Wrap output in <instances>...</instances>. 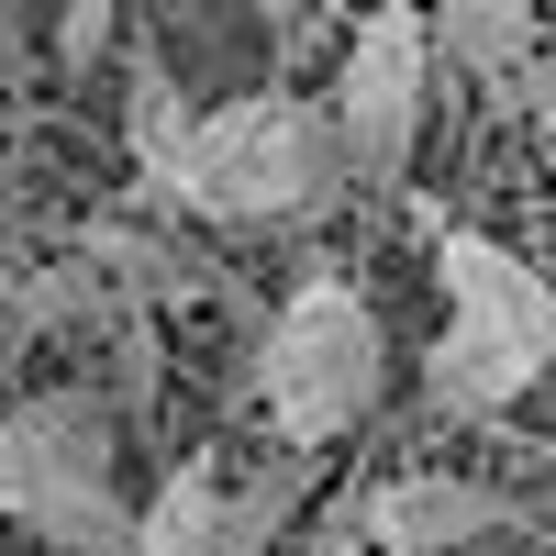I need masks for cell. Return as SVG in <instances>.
Listing matches in <instances>:
<instances>
[{"instance_id": "obj_1", "label": "cell", "mask_w": 556, "mask_h": 556, "mask_svg": "<svg viewBox=\"0 0 556 556\" xmlns=\"http://www.w3.org/2000/svg\"><path fill=\"white\" fill-rule=\"evenodd\" d=\"M356 190L345 146H334V112L290 101V89H245L190 123V156H178V190L167 212L223 223V235H278V223H312Z\"/></svg>"}, {"instance_id": "obj_2", "label": "cell", "mask_w": 556, "mask_h": 556, "mask_svg": "<svg viewBox=\"0 0 556 556\" xmlns=\"http://www.w3.org/2000/svg\"><path fill=\"white\" fill-rule=\"evenodd\" d=\"M0 523H23L56 556H134L112 390H23V401H0Z\"/></svg>"}, {"instance_id": "obj_3", "label": "cell", "mask_w": 556, "mask_h": 556, "mask_svg": "<svg viewBox=\"0 0 556 556\" xmlns=\"http://www.w3.org/2000/svg\"><path fill=\"white\" fill-rule=\"evenodd\" d=\"M379 401H390V334H379V312H367L356 278L312 267L301 290L267 312V334H256V412H267V434L323 456V445H345Z\"/></svg>"}, {"instance_id": "obj_4", "label": "cell", "mask_w": 556, "mask_h": 556, "mask_svg": "<svg viewBox=\"0 0 556 556\" xmlns=\"http://www.w3.org/2000/svg\"><path fill=\"white\" fill-rule=\"evenodd\" d=\"M424 89H434V34L412 0H367L356 34H345V67H334V146L356 190H401L412 146H424Z\"/></svg>"}, {"instance_id": "obj_5", "label": "cell", "mask_w": 556, "mask_h": 556, "mask_svg": "<svg viewBox=\"0 0 556 556\" xmlns=\"http://www.w3.org/2000/svg\"><path fill=\"white\" fill-rule=\"evenodd\" d=\"M434 278H445V312L468 323H501L513 345H534L556 367V278L534 256H513L501 235H468V223H445L434 235Z\"/></svg>"}, {"instance_id": "obj_6", "label": "cell", "mask_w": 556, "mask_h": 556, "mask_svg": "<svg viewBox=\"0 0 556 556\" xmlns=\"http://www.w3.org/2000/svg\"><path fill=\"white\" fill-rule=\"evenodd\" d=\"M356 501H367V545L379 556H445V545H479V534L513 523V501L490 479H456V468H401Z\"/></svg>"}, {"instance_id": "obj_7", "label": "cell", "mask_w": 556, "mask_h": 556, "mask_svg": "<svg viewBox=\"0 0 556 556\" xmlns=\"http://www.w3.org/2000/svg\"><path fill=\"white\" fill-rule=\"evenodd\" d=\"M534 379H556V367L534 345H513L501 323H468V312H445V334L424 345V412L434 424H501L513 401H534Z\"/></svg>"}, {"instance_id": "obj_8", "label": "cell", "mask_w": 556, "mask_h": 556, "mask_svg": "<svg viewBox=\"0 0 556 556\" xmlns=\"http://www.w3.org/2000/svg\"><path fill=\"white\" fill-rule=\"evenodd\" d=\"M534 23H545V0H434V12H424L434 67L479 78V89H513L534 67Z\"/></svg>"}, {"instance_id": "obj_9", "label": "cell", "mask_w": 556, "mask_h": 556, "mask_svg": "<svg viewBox=\"0 0 556 556\" xmlns=\"http://www.w3.org/2000/svg\"><path fill=\"white\" fill-rule=\"evenodd\" d=\"M301 501H312V445H278L267 468L223 479V556H278V534L301 523Z\"/></svg>"}, {"instance_id": "obj_10", "label": "cell", "mask_w": 556, "mask_h": 556, "mask_svg": "<svg viewBox=\"0 0 556 556\" xmlns=\"http://www.w3.org/2000/svg\"><path fill=\"white\" fill-rule=\"evenodd\" d=\"M190 89L167 78V56H134V78H123V146H134V167H146V190L167 201L178 190V156H190Z\"/></svg>"}, {"instance_id": "obj_11", "label": "cell", "mask_w": 556, "mask_h": 556, "mask_svg": "<svg viewBox=\"0 0 556 556\" xmlns=\"http://www.w3.org/2000/svg\"><path fill=\"white\" fill-rule=\"evenodd\" d=\"M134 556H223V468L212 456L156 479V501L134 513Z\"/></svg>"}, {"instance_id": "obj_12", "label": "cell", "mask_w": 556, "mask_h": 556, "mask_svg": "<svg viewBox=\"0 0 556 556\" xmlns=\"http://www.w3.org/2000/svg\"><path fill=\"white\" fill-rule=\"evenodd\" d=\"M78 256L112 278V301H190L201 278H190V256H178L167 235H134V223H89L78 235Z\"/></svg>"}, {"instance_id": "obj_13", "label": "cell", "mask_w": 556, "mask_h": 556, "mask_svg": "<svg viewBox=\"0 0 556 556\" xmlns=\"http://www.w3.org/2000/svg\"><path fill=\"white\" fill-rule=\"evenodd\" d=\"M112 23H123V0H67V12H56V67H101Z\"/></svg>"}, {"instance_id": "obj_14", "label": "cell", "mask_w": 556, "mask_h": 556, "mask_svg": "<svg viewBox=\"0 0 556 556\" xmlns=\"http://www.w3.org/2000/svg\"><path fill=\"white\" fill-rule=\"evenodd\" d=\"M513 101L534 112V134H545V156H556V78H545V67H523V78H513Z\"/></svg>"}]
</instances>
